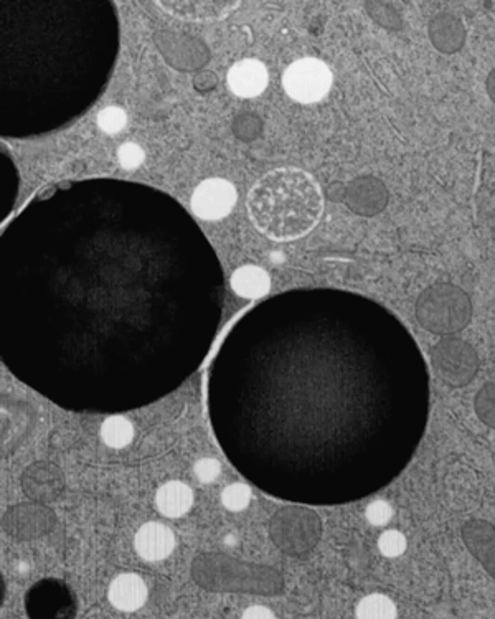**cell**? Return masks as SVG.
Listing matches in <instances>:
<instances>
[{"label":"cell","mask_w":495,"mask_h":619,"mask_svg":"<svg viewBox=\"0 0 495 619\" xmlns=\"http://www.w3.org/2000/svg\"><path fill=\"white\" fill-rule=\"evenodd\" d=\"M134 545H136L139 557L147 562H161L174 552V532L165 525L149 522L137 530Z\"/></svg>","instance_id":"7c38bea8"},{"label":"cell","mask_w":495,"mask_h":619,"mask_svg":"<svg viewBox=\"0 0 495 619\" xmlns=\"http://www.w3.org/2000/svg\"><path fill=\"white\" fill-rule=\"evenodd\" d=\"M431 365L444 383L466 387L479 372V357L469 342L459 337H446L431 350Z\"/></svg>","instance_id":"5b68a950"},{"label":"cell","mask_w":495,"mask_h":619,"mask_svg":"<svg viewBox=\"0 0 495 619\" xmlns=\"http://www.w3.org/2000/svg\"><path fill=\"white\" fill-rule=\"evenodd\" d=\"M284 91L297 103L321 101L332 86V73L317 58H302L289 65L283 76Z\"/></svg>","instance_id":"8992f818"},{"label":"cell","mask_w":495,"mask_h":619,"mask_svg":"<svg viewBox=\"0 0 495 619\" xmlns=\"http://www.w3.org/2000/svg\"><path fill=\"white\" fill-rule=\"evenodd\" d=\"M194 471L198 481L213 482L218 478L220 471H222V466H220L217 459H200V461L195 464Z\"/></svg>","instance_id":"484cf974"},{"label":"cell","mask_w":495,"mask_h":619,"mask_svg":"<svg viewBox=\"0 0 495 619\" xmlns=\"http://www.w3.org/2000/svg\"><path fill=\"white\" fill-rule=\"evenodd\" d=\"M235 185L225 179L203 180L192 195V210L202 220H220L235 208Z\"/></svg>","instance_id":"ba28073f"},{"label":"cell","mask_w":495,"mask_h":619,"mask_svg":"<svg viewBox=\"0 0 495 619\" xmlns=\"http://www.w3.org/2000/svg\"><path fill=\"white\" fill-rule=\"evenodd\" d=\"M109 601L119 611H137L147 601V586L136 573H123L109 586Z\"/></svg>","instance_id":"5bb4252c"},{"label":"cell","mask_w":495,"mask_h":619,"mask_svg":"<svg viewBox=\"0 0 495 619\" xmlns=\"http://www.w3.org/2000/svg\"><path fill=\"white\" fill-rule=\"evenodd\" d=\"M462 542L472 557L495 578V527L486 520L472 519L461 530Z\"/></svg>","instance_id":"30bf717a"},{"label":"cell","mask_w":495,"mask_h":619,"mask_svg":"<svg viewBox=\"0 0 495 619\" xmlns=\"http://www.w3.org/2000/svg\"><path fill=\"white\" fill-rule=\"evenodd\" d=\"M415 314L425 331L451 336L471 322V298L454 284L436 283L416 299Z\"/></svg>","instance_id":"3957f363"},{"label":"cell","mask_w":495,"mask_h":619,"mask_svg":"<svg viewBox=\"0 0 495 619\" xmlns=\"http://www.w3.org/2000/svg\"><path fill=\"white\" fill-rule=\"evenodd\" d=\"M474 410L479 420L495 430V382H489L477 392Z\"/></svg>","instance_id":"44dd1931"},{"label":"cell","mask_w":495,"mask_h":619,"mask_svg":"<svg viewBox=\"0 0 495 619\" xmlns=\"http://www.w3.org/2000/svg\"><path fill=\"white\" fill-rule=\"evenodd\" d=\"M156 502L162 516L177 519L194 506V492L184 482L170 481L157 491Z\"/></svg>","instance_id":"2e32d148"},{"label":"cell","mask_w":495,"mask_h":619,"mask_svg":"<svg viewBox=\"0 0 495 619\" xmlns=\"http://www.w3.org/2000/svg\"><path fill=\"white\" fill-rule=\"evenodd\" d=\"M378 549L385 557H400L405 552L406 539L396 530H388L378 540Z\"/></svg>","instance_id":"cb8c5ba5"},{"label":"cell","mask_w":495,"mask_h":619,"mask_svg":"<svg viewBox=\"0 0 495 619\" xmlns=\"http://www.w3.org/2000/svg\"><path fill=\"white\" fill-rule=\"evenodd\" d=\"M243 618H273V611L264 606H251L243 613Z\"/></svg>","instance_id":"83f0119b"},{"label":"cell","mask_w":495,"mask_h":619,"mask_svg":"<svg viewBox=\"0 0 495 619\" xmlns=\"http://www.w3.org/2000/svg\"><path fill=\"white\" fill-rule=\"evenodd\" d=\"M367 519L373 525H385L392 519V507L387 502L377 501L370 504L367 509Z\"/></svg>","instance_id":"4316f807"},{"label":"cell","mask_w":495,"mask_h":619,"mask_svg":"<svg viewBox=\"0 0 495 619\" xmlns=\"http://www.w3.org/2000/svg\"><path fill=\"white\" fill-rule=\"evenodd\" d=\"M22 489L37 502H52L62 496L65 478L60 468L47 461L30 464L22 474Z\"/></svg>","instance_id":"9c48e42d"},{"label":"cell","mask_w":495,"mask_h":619,"mask_svg":"<svg viewBox=\"0 0 495 619\" xmlns=\"http://www.w3.org/2000/svg\"><path fill=\"white\" fill-rule=\"evenodd\" d=\"M231 288L241 298H261L269 291V276L258 266H243L231 276Z\"/></svg>","instance_id":"e0dca14e"},{"label":"cell","mask_w":495,"mask_h":619,"mask_svg":"<svg viewBox=\"0 0 495 619\" xmlns=\"http://www.w3.org/2000/svg\"><path fill=\"white\" fill-rule=\"evenodd\" d=\"M388 194L385 185L377 179L360 180L354 185V207L365 215H375L387 207Z\"/></svg>","instance_id":"ac0fdd59"},{"label":"cell","mask_w":495,"mask_h":619,"mask_svg":"<svg viewBox=\"0 0 495 619\" xmlns=\"http://www.w3.org/2000/svg\"><path fill=\"white\" fill-rule=\"evenodd\" d=\"M169 14L185 20H220L236 9L238 2H159Z\"/></svg>","instance_id":"9a60e30c"},{"label":"cell","mask_w":495,"mask_h":619,"mask_svg":"<svg viewBox=\"0 0 495 619\" xmlns=\"http://www.w3.org/2000/svg\"><path fill=\"white\" fill-rule=\"evenodd\" d=\"M128 124V116L124 113L123 109L111 106L99 113L98 126L101 131L108 134L121 133Z\"/></svg>","instance_id":"7402d4cb"},{"label":"cell","mask_w":495,"mask_h":619,"mask_svg":"<svg viewBox=\"0 0 495 619\" xmlns=\"http://www.w3.org/2000/svg\"><path fill=\"white\" fill-rule=\"evenodd\" d=\"M428 35L433 47L448 55L459 52L467 37L466 27L461 19L449 12H441L429 20Z\"/></svg>","instance_id":"4fadbf2b"},{"label":"cell","mask_w":495,"mask_h":619,"mask_svg":"<svg viewBox=\"0 0 495 619\" xmlns=\"http://www.w3.org/2000/svg\"><path fill=\"white\" fill-rule=\"evenodd\" d=\"M119 164L124 167V169H137V167L142 166V162H144V151H142L141 147L134 144V142H126L121 146L118 152Z\"/></svg>","instance_id":"d4e9b609"},{"label":"cell","mask_w":495,"mask_h":619,"mask_svg":"<svg viewBox=\"0 0 495 619\" xmlns=\"http://www.w3.org/2000/svg\"><path fill=\"white\" fill-rule=\"evenodd\" d=\"M57 524V517L48 507L40 504H22L5 512L2 529L15 540L40 539L50 534Z\"/></svg>","instance_id":"52a82bcc"},{"label":"cell","mask_w":495,"mask_h":619,"mask_svg":"<svg viewBox=\"0 0 495 619\" xmlns=\"http://www.w3.org/2000/svg\"><path fill=\"white\" fill-rule=\"evenodd\" d=\"M192 578L203 590L274 596L284 591V578L273 568L240 562L222 553H205L192 563Z\"/></svg>","instance_id":"7a4b0ae2"},{"label":"cell","mask_w":495,"mask_h":619,"mask_svg":"<svg viewBox=\"0 0 495 619\" xmlns=\"http://www.w3.org/2000/svg\"><path fill=\"white\" fill-rule=\"evenodd\" d=\"M134 438V430L132 425L123 416H111L104 421L101 426V440L109 446V448L123 449L131 443Z\"/></svg>","instance_id":"d6986e66"},{"label":"cell","mask_w":495,"mask_h":619,"mask_svg":"<svg viewBox=\"0 0 495 619\" xmlns=\"http://www.w3.org/2000/svg\"><path fill=\"white\" fill-rule=\"evenodd\" d=\"M321 535V517L307 507H284L269 522V537L273 544L291 557L312 552Z\"/></svg>","instance_id":"277c9868"},{"label":"cell","mask_w":495,"mask_h":619,"mask_svg":"<svg viewBox=\"0 0 495 619\" xmlns=\"http://www.w3.org/2000/svg\"><path fill=\"white\" fill-rule=\"evenodd\" d=\"M268 70L260 60L246 58L235 63L228 71V86L231 93L240 98H256L268 86Z\"/></svg>","instance_id":"8fae6325"},{"label":"cell","mask_w":495,"mask_h":619,"mask_svg":"<svg viewBox=\"0 0 495 619\" xmlns=\"http://www.w3.org/2000/svg\"><path fill=\"white\" fill-rule=\"evenodd\" d=\"M487 93L491 96V100L494 101L495 104V68L489 73L486 81Z\"/></svg>","instance_id":"f1b7e54d"},{"label":"cell","mask_w":495,"mask_h":619,"mask_svg":"<svg viewBox=\"0 0 495 619\" xmlns=\"http://www.w3.org/2000/svg\"><path fill=\"white\" fill-rule=\"evenodd\" d=\"M248 210L264 237L297 240L316 227L324 210V197L307 172L281 167L256 182L248 197Z\"/></svg>","instance_id":"6da1fadb"},{"label":"cell","mask_w":495,"mask_h":619,"mask_svg":"<svg viewBox=\"0 0 495 619\" xmlns=\"http://www.w3.org/2000/svg\"><path fill=\"white\" fill-rule=\"evenodd\" d=\"M359 618H395L396 608L392 600L383 595H370L360 601Z\"/></svg>","instance_id":"ffe728a7"},{"label":"cell","mask_w":495,"mask_h":619,"mask_svg":"<svg viewBox=\"0 0 495 619\" xmlns=\"http://www.w3.org/2000/svg\"><path fill=\"white\" fill-rule=\"evenodd\" d=\"M251 492L245 484H231L222 494L223 506L228 511L240 512L250 504Z\"/></svg>","instance_id":"603a6c76"}]
</instances>
